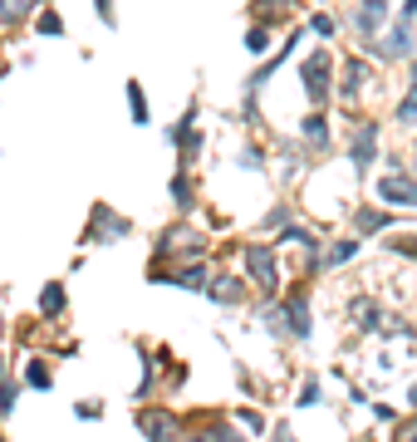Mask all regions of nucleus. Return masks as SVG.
<instances>
[{
	"mask_svg": "<svg viewBox=\"0 0 417 442\" xmlns=\"http://www.w3.org/2000/svg\"><path fill=\"white\" fill-rule=\"evenodd\" d=\"M245 265H250V275H255L266 290H275V256H270L266 246H250V251H245Z\"/></svg>",
	"mask_w": 417,
	"mask_h": 442,
	"instance_id": "1",
	"label": "nucleus"
},
{
	"mask_svg": "<svg viewBox=\"0 0 417 442\" xmlns=\"http://www.w3.org/2000/svg\"><path fill=\"white\" fill-rule=\"evenodd\" d=\"M304 84H309V98H324L329 94V54H315V60H309V69H304Z\"/></svg>",
	"mask_w": 417,
	"mask_h": 442,
	"instance_id": "2",
	"label": "nucleus"
},
{
	"mask_svg": "<svg viewBox=\"0 0 417 442\" xmlns=\"http://www.w3.org/2000/svg\"><path fill=\"white\" fill-rule=\"evenodd\" d=\"M378 197H383V202H407V206H417V182H407V177H383V182H378Z\"/></svg>",
	"mask_w": 417,
	"mask_h": 442,
	"instance_id": "3",
	"label": "nucleus"
},
{
	"mask_svg": "<svg viewBox=\"0 0 417 442\" xmlns=\"http://www.w3.org/2000/svg\"><path fill=\"white\" fill-rule=\"evenodd\" d=\"M142 432H147L152 442H177V423H172L167 413H158V408L142 413Z\"/></svg>",
	"mask_w": 417,
	"mask_h": 442,
	"instance_id": "4",
	"label": "nucleus"
},
{
	"mask_svg": "<svg viewBox=\"0 0 417 442\" xmlns=\"http://www.w3.org/2000/svg\"><path fill=\"white\" fill-rule=\"evenodd\" d=\"M285 319H290V335H299V339H304V335H309V300H304V295H295V300L285 305Z\"/></svg>",
	"mask_w": 417,
	"mask_h": 442,
	"instance_id": "5",
	"label": "nucleus"
},
{
	"mask_svg": "<svg viewBox=\"0 0 417 442\" xmlns=\"http://www.w3.org/2000/svg\"><path fill=\"white\" fill-rule=\"evenodd\" d=\"M373 157V128H358V143H353V168H369Z\"/></svg>",
	"mask_w": 417,
	"mask_h": 442,
	"instance_id": "6",
	"label": "nucleus"
},
{
	"mask_svg": "<svg viewBox=\"0 0 417 442\" xmlns=\"http://www.w3.org/2000/svg\"><path fill=\"white\" fill-rule=\"evenodd\" d=\"M123 231H128V221H118V216H109V211L98 206V227H93V236H123Z\"/></svg>",
	"mask_w": 417,
	"mask_h": 442,
	"instance_id": "7",
	"label": "nucleus"
},
{
	"mask_svg": "<svg viewBox=\"0 0 417 442\" xmlns=\"http://www.w3.org/2000/svg\"><path fill=\"white\" fill-rule=\"evenodd\" d=\"M378 25H383V6H378V0H369V6L358 10V30H369V35H373Z\"/></svg>",
	"mask_w": 417,
	"mask_h": 442,
	"instance_id": "8",
	"label": "nucleus"
},
{
	"mask_svg": "<svg viewBox=\"0 0 417 442\" xmlns=\"http://www.w3.org/2000/svg\"><path fill=\"white\" fill-rule=\"evenodd\" d=\"M35 0H0V20H25Z\"/></svg>",
	"mask_w": 417,
	"mask_h": 442,
	"instance_id": "9",
	"label": "nucleus"
},
{
	"mask_svg": "<svg viewBox=\"0 0 417 442\" xmlns=\"http://www.w3.org/2000/svg\"><path fill=\"white\" fill-rule=\"evenodd\" d=\"M212 295H216V300H221V305H226V300H231V305H236V300H241V285H236V281H231V275H221V281H216V285H212Z\"/></svg>",
	"mask_w": 417,
	"mask_h": 442,
	"instance_id": "10",
	"label": "nucleus"
},
{
	"mask_svg": "<svg viewBox=\"0 0 417 442\" xmlns=\"http://www.w3.org/2000/svg\"><path fill=\"white\" fill-rule=\"evenodd\" d=\"M39 310H44V315H59V310H64V290H59V285H44V300H39Z\"/></svg>",
	"mask_w": 417,
	"mask_h": 442,
	"instance_id": "11",
	"label": "nucleus"
},
{
	"mask_svg": "<svg viewBox=\"0 0 417 442\" xmlns=\"http://www.w3.org/2000/svg\"><path fill=\"white\" fill-rule=\"evenodd\" d=\"M304 138H309V143H315V148H324V138H329V128H324L319 118H309V123H304Z\"/></svg>",
	"mask_w": 417,
	"mask_h": 442,
	"instance_id": "12",
	"label": "nucleus"
},
{
	"mask_svg": "<svg viewBox=\"0 0 417 442\" xmlns=\"http://www.w3.org/2000/svg\"><path fill=\"white\" fill-rule=\"evenodd\" d=\"M353 251H358L353 241H339V246L329 251V265H344V260H353Z\"/></svg>",
	"mask_w": 417,
	"mask_h": 442,
	"instance_id": "13",
	"label": "nucleus"
},
{
	"mask_svg": "<svg viewBox=\"0 0 417 442\" xmlns=\"http://www.w3.org/2000/svg\"><path fill=\"white\" fill-rule=\"evenodd\" d=\"M25 378H30V389H49V373H44V364H30V369H25Z\"/></svg>",
	"mask_w": 417,
	"mask_h": 442,
	"instance_id": "14",
	"label": "nucleus"
},
{
	"mask_svg": "<svg viewBox=\"0 0 417 442\" xmlns=\"http://www.w3.org/2000/svg\"><path fill=\"white\" fill-rule=\"evenodd\" d=\"M128 94H133V118H138V123H147V103H142V89H138V84H128Z\"/></svg>",
	"mask_w": 417,
	"mask_h": 442,
	"instance_id": "15",
	"label": "nucleus"
},
{
	"mask_svg": "<svg viewBox=\"0 0 417 442\" xmlns=\"http://www.w3.org/2000/svg\"><path fill=\"white\" fill-rule=\"evenodd\" d=\"M383 221H388L383 211H363V216H358V227H363V231H378V227H383Z\"/></svg>",
	"mask_w": 417,
	"mask_h": 442,
	"instance_id": "16",
	"label": "nucleus"
},
{
	"mask_svg": "<svg viewBox=\"0 0 417 442\" xmlns=\"http://www.w3.org/2000/svg\"><path fill=\"white\" fill-rule=\"evenodd\" d=\"M383 49H393V54H402V49H407V30H393V35L383 39Z\"/></svg>",
	"mask_w": 417,
	"mask_h": 442,
	"instance_id": "17",
	"label": "nucleus"
},
{
	"mask_svg": "<svg viewBox=\"0 0 417 442\" xmlns=\"http://www.w3.org/2000/svg\"><path fill=\"white\" fill-rule=\"evenodd\" d=\"M398 442H417V418H412V423H402V427H398Z\"/></svg>",
	"mask_w": 417,
	"mask_h": 442,
	"instance_id": "18",
	"label": "nucleus"
},
{
	"mask_svg": "<svg viewBox=\"0 0 417 442\" xmlns=\"http://www.w3.org/2000/svg\"><path fill=\"white\" fill-rule=\"evenodd\" d=\"M402 118H407V123H412V118H417V94H412V98H407V103H402Z\"/></svg>",
	"mask_w": 417,
	"mask_h": 442,
	"instance_id": "19",
	"label": "nucleus"
},
{
	"mask_svg": "<svg viewBox=\"0 0 417 442\" xmlns=\"http://www.w3.org/2000/svg\"><path fill=\"white\" fill-rule=\"evenodd\" d=\"M412 403H417V383H412Z\"/></svg>",
	"mask_w": 417,
	"mask_h": 442,
	"instance_id": "20",
	"label": "nucleus"
}]
</instances>
